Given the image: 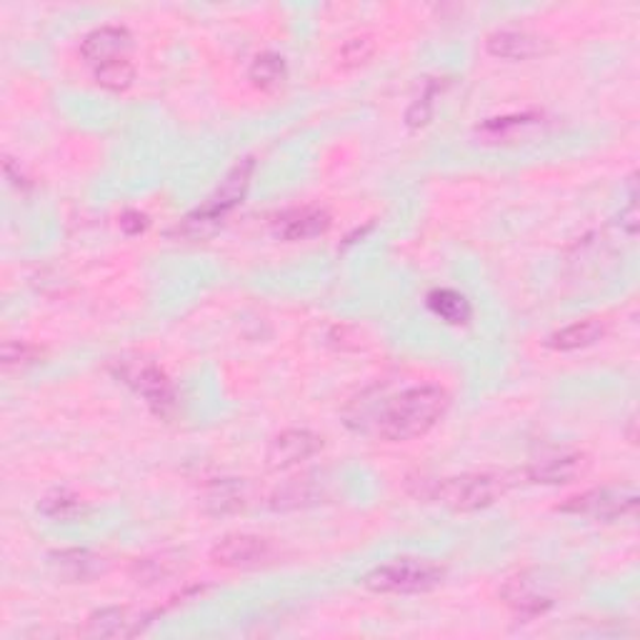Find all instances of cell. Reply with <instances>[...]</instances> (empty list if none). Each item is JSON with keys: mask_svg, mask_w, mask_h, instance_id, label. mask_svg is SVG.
<instances>
[{"mask_svg": "<svg viewBox=\"0 0 640 640\" xmlns=\"http://www.w3.org/2000/svg\"><path fill=\"white\" fill-rule=\"evenodd\" d=\"M38 510L51 520H73L84 510V500L68 488H56L45 493L43 500L38 503Z\"/></svg>", "mask_w": 640, "mask_h": 640, "instance_id": "22", "label": "cell"}, {"mask_svg": "<svg viewBox=\"0 0 640 640\" xmlns=\"http://www.w3.org/2000/svg\"><path fill=\"white\" fill-rule=\"evenodd\" d=\"M186 565L188 561L183 551H161V553L139 558V561L131 565V578L139 585H155V583L173 578V575H178Z\"/></svg>", "mask_w": 640, "mask_h": 640, "instance_id": "15", "label": "cell"}, {"mask_svg": "<svg viewBox=\"0 0 640 640\" xmlns=\"http://www.w3.org/2000/svg\"><path fill=\"white\" fill-rule=\"evenodd\" d=\"M249 78H251V84L258 90H265V93H273V90H278L283 84H286V78H288L286 58L278 56V53H273V51L261 53V56H255L253 63H251Z\"/></svg>", "mask_w": 640, "mask_h": 640, "instance_id": "20", "label": "cell"}, {"mask_svg": "<svg viewBox=\"0 0 640 640\" xmlns=\"http://www.w3.org/2000/svg\"><path fill=\"white\" fill-rule=\"evenodd\" d=\"M486 51L488 56L500 60H530L543 56L548 51V41L528 31L503 29L488 35Z\"/></svg>", "mask_w": 640, "mask_h": 640, "instance_id": "13", "label": "cell"}, {"mask_svg": "<svg viewBox=\"0 0 640 640\" xmlns=\"http://www.w3.org/2000/svg\"><path fill=\"white\" fill-rule=\"evenodd\" d=\"M118 223H121V231L125 235H141V233L148 231V225H151L148 216L141 213V210H125Z\"/></svg>", "mask_w": 640, "mask_h": 640, "instance_id": "27", "label": "cell"}, {"mask_svg": "<svg viewBox=\"0 0 640 640\" xmlns=\"http://www.w3.org/2000/svg\"><path fill=\"white\" fill-rule=\"evenodd\" d=\"M373 53H376V41H373V35L358 33L351 35V38L338 48L335 58L341 68H358L373 58Z\"/></svg>", "mask_w": 640, "mask_h": 640, "instance_id": "23", "label": "cell"}, {"mask_svg": "<svg viewBox=\"0 0 640 640\" xmlns=\"http://www.w3.org/2000/svg\"><path fill=\"white\" fill-rule=\"evenodd\" d=\"M208 555L210 563L218 565V569L249 571L271 563L273 555H276V545L268 538L255 533H228L218 538Z\"/></svg>", "mask_w": 640, "mask_h": 640, "instance_id": "7", "label": "cell"}, {"mask_svg": "<svg viewBox=\"0 0 640 640\" xmlns=\"http://www.w3.org/2000/svg\"><path fill=\"white\" fill-rule=\"evenodd\" d=\"M51 569L66 583H88L106 573V561L86 548H70V551L51 553Z\"/></svg>", "mask_w": 640, "mask_h": 640, "instance_id": "14", "label": "cell"}, {"mask_svg": "<svg viewBox=\"0 0 640 640\" xmlns=\"http://www.w3.org/2000/svg\"><path fill=\"white\" fill-rule=\"evenodd\" d=\"M253 173H255L253 158L238 161L235 166L225 173L221 186L206 198V203L190 210V213L173 228L170 235L186 238V241H208V238H213L218 233V228L223 225L225 216L243 203V198L251 188Z\"/></svg>", "mask_w": 640, "mask_h": 640, "instance_id": "2", "label": "cell"}, {"mask_svg": "<svg viewBox=\"0 0 640 640\" xmlns=\"http://www.w3.org/2000/svg\"><path fill=\"white\" fill-rule=\"evenodd\" d=\"M603 335H606V328H603L600 320H578V323L565 325L561 331L548 335L545 345L558 353H573L591 349V345H596Z\"/></svg>", "mask_w": 640, "mask_h": 640, "instance_id": "17", "label": "cell"}, {"mask_svg": "<svg viewBox=\"0 0 640 640\" xmlns=\"http://www.w3.org/2000/svg\"><path fill=\"white\" fill-rule=\"evenodd\" d=\"M133 48V35L123 25H100V29L90 31L84 43H80V56H84L90 66H103L108 60L128 58Z\"/></svg>", "mask_w": 640, "mask_h": 640, "instance_id": "10", "label": "cell"}, {"mask_svg": "<svg viewBox=\"0 0 640 640\" xmlns=\"http://www.w3.org/2000/svg\"><path fill=\"white\" fill-rule=\"evenodd\" d=\"M320 448H323V438L318 433L308 431V428H288L268 443L265 463H268L271 471H290L313 459Z\"/></svg>", "mask_w": 640, "mask_h": 640, "instance_id": "8", "label": "cell"}, {"mask_svg": "<svg viewBox=\"0 0 640 640\" xmlns=\"http://www.w3.org/2000/svg\"><path fill=\"white\" fill-rule=\"evenodd\" d=\"M38 355H41V351L25 341H5L3 343V365L8 371L23 368V365L33 363L35 358H38Z\"/></svg>", "mask_w": 640, "mask_h": 640, "instance_id": "26", "label": "cell"}, {"mask_svg": "<svg viewBox=\"0 0 640 640\" xmlns=\"http://www.w3.org/2000/svg\"><path fill=\"white\" fill-rule=\"evenodd\" d=\"M438 84H431L428 86V90L423 96H420L418 100H413L408 108V113H406V123L408 128H423L431 123V118H433V98L438 93Z\"/></svg>", "mask_w": 640, "mask_h": 640, "instance_id": "25", "label": "cell"}, {"mask_svg": "<svg viewBox=\"0 0 640 640\" xmlns=\"http://www.w3.org/2000/svg\"><path fill=\"white\" fill-rule=\"evenodd\" d=\"M503 600L508 608H514L520 618H538L553 608V596L543 591V585L538 578H530L528 573L510 578L500 591Z\"/></svg>", "mask_w": 640, "mask_h": 640, "instance_id": "11", "label": "cell"}, {"mask_svg": "<svg viewBox=\"0 0 640 640\" xmlns=\"http://www.w3.org/2000/svg\"><path fill=\"white\" fill-rule=\"evenodd\" d=\"M331 223H333V218L325 208L304 206V208H290L286 210V213H280L276 218L273 231H276L280 241L298 243V241H310V238L328 233Z\"/></svg>", "mask_w": 640, "mask_h": 640, "instance_id": "9", "label": "cell"}, {"mask_svg": "<svg viewBox=\"0 0 640 640\" xmlns=\"http://www.w3.org/2000/svg\"><path fill=\"white\" fill-rule=\"evenodd\" d=\"M508 488L510 478L506 473H465L428 483L416 496L441 503V506L455 510V514H473V510H483L500 500Z\"/></svg>", "mask_w": 640, "mask_h": 640, "instance_id": "3", "label": "cell"}, {"mask_svg": "<svg viewBox=\"0 0 640 640\" xmlns=\"http://www.w3.org/2000/svg\"><path fill=\"white\" fill-rule=\"evenodd\" d=\"M588 468V455L581 451H563L555 455H545L541 461H533L526 468V475L533 483H545V486H561V483H573L578 475Z\"/></svg>", "mask_w": 640, "mask_h": 640, "instance_id": "12", "label": "cell"}, {"mask_svg": "<svg viewBox=\"0 0 640 640\" xmlns=\"http://www.w3.org/2000/svg\"><path fill=\"white\" fill-rule=\"evenodd\" d=\"M139 620H131L128 608H100L90 613L86 620V633L93 638H118V636H139Z\"/></svg>", "mask_w": 640, "mask_h": 640, "instance_id": "18", "label": "cell"}, {"mask_svg": "<svg viewBox=\"0 0 640 640\" xmlns=\"http://www.w3.org/2000/svg\"><path fill=\"white\" fill-rule=\"evenodd\" d=\"M206 506L210 514H233V510L243 508V488L233 481L218 483V486L208 493Z\"/></svg>", "mask_w": 640, "mask_h": 640, "instance_id": "24", "label": "cell"}, {"mask_svg": "<svg viewBox=\"0 0 640 640\" xmlns=\"http://www.w3.org/2000/svg\"><path fill=\"white\" fill-rule=\"evenodd\" d=\"M451 408V393L435 383L400 390L383 406L376 420V433L386 443H408L423 438L441 423Z\"/></svg>", "mask_w": 640, "mask_h": 640, "instance_id": "1", "label": "cell"}, {"mask_svg": "<svg viewBox=\"0 0 640 640\" xmlns=\"http://www.w3.org/2000/svg\"><path fill=\"white\" fill-rule=\"evenodd\" d=\"M543 125V115L538 113H520V115H503V118H490L483 125H478V139L483 143H508V141H520L523 135L538 131Z\"/></svg>", "mask_w": 640, "mask_h": 640, "instance_id": "16", "label": "cell"}, {"mask_svg": "<svg viewBox=\"0 0 640 640\" xmlns=\"http://www.w3.org/2000/svg\"><path fill=\"white\" fill-rule=\"evenodd\" d=\"M93 78L100 88L113 90V93H123L133 86L135 80V66L128 58L108 60L103 66L93 68Z\"/></svg>", "mask_w": 640, "mask_h": 640, "instance_id": "21", "label": "cell"}, {"mask_svg": "<svg viewBox=\"0 0 640 640\" xmlns=\"http://www.w3.org/2000/svg\"><path fill=\"white\" fill-rule=\"evenodd\" d=\"M445 565L428 561V558H396L373 569L363 578V585L373 593H393V596H413V593H431L445 583Z\"/></svg>", "mask_w": 640, "mask_h": 640, "instance_id": "4", "label": "cell"}, {"mask_svg": "<svg viewBox=\"0 0 640 640\" xmlns=\"http://www.w3.org/2000/svg\"><path fill=\"white\" fill-rule=\"evenodd\" d=\"M428 308H431V313L438 316L445 323L451 325H465L473 316V308L468 304V298L463 296V293L453 290V288H435L428 293L426 298Z\"/></svg>", "mask_w": 640, "mask_h": 640, "instance_id": "19", "label": "cell"}, {"mask_svg": "<svg viewBox=\"0 0 640 640\" xmlns=\"http://www.w3.org/2000/svg\"><path fill=\"white\" fill-rule=\"evenodd\" d=\"M113 373L128 388L139 393L155 416L166 418L173 413V408H176V388H173L168 373L158 363L139 353L121 355V358L113 361Z\"/></svg>", "mask_w": 640, "mask_h": 640, "instance_id": "5", "label": "cell"}, {"mask_svg": "<svg viewBox=\"0 0 640 640\" xmlns=\"http://www.w3.org/2000/svg\"><path fill=\"white\" fill-rule=\"evenodd\" d=\"M558 514L583 516L593 520H618L626 516H636L638 510V493L633 488H591L583 490L578 496L565 498L561 506L555 508Z\"/></svg>", "mask_w": 640, "mask_h": 640, "instance_id": "6", "label": "cell"}]
</instances>
